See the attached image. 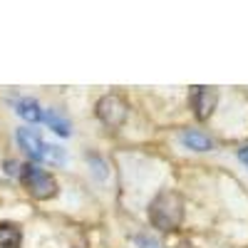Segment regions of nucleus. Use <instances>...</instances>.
<instances>
[{
	"mask_svg": "<svg viewBox=\"0 0 248 248\" xmlns=\"http://www.w3.org/2000/svg\"><path fill=\"white\" fill-rule=\"evenodd\" d=\"M149 221L159 231L179 229L181 221H184V199L171 189L156 194L154 201L149 203Z\"/></svg>",
	"mask_w": 248,
	"mask_h": 248,
	"instance_id": "obj_1",
	"label": "nucleus"
},
{
	"mask_svg": "<svg viewBox=\"0 0 248 248\" xmlns=\"http://www.w3.org/2000/svg\"><path fill=\"white\" fill-rule=\"evenodd\" d=\"M17 144L32 161H50V164H65V149L55 147V144H45L40 139V134L35 129H17Z\"/></svg>",
	"mask_w": 248,
	"mask_h": 248,
	"instance_id": "obj_2",
	"label": "nucleus"
},
{
	"mask_svg": "<svg viewBox=\"0 0 248 248\" xmlns=\"http://www.w3.org/2000/svg\"><path fill=\"white\" fill-rule=\"evenodd\" d=\"M20 181L28 189V194L37 201H47L52 196H57V181L52 174H47L45 169L35 167V164H25L20 169Z\"/></svg>",
	"mask_w": 248,
	"mask_h": 248,
	"instance_id": "obj_3",
	"label": "nucleus"
},
{
	"mask_svg": "<svg viewBox=\"0 0 248 248\" xmlns=\"http://www.w3.org/2000/svg\"><path fill=\"white\" fill-rule=\"evenodd\" d=\"M127 102L117 94H105L99 102H97V117L107 124V127H122L124 122H127Z\"/></svg>",
	"mask_w": 248,
	"mask_h": 248,
	"instance_id": "obj_4",
	"label": "nucleus"
},
{
	"mask_svg": "<svg viewBox=\"0 0 248 248\" xmlns=\"http://www.w3.org/2000/svg\"><path fill=\"white\" fill-rule=\"evenodd\" d=\"M216 102H218V92L214 87H203V85H196L191 87V94H189V105L196 114V119H209L211 112L216 109Z\"/></svg>",
	"mask_w": 248,
	"mask_h": 248,
	"instance_id": "obj_5",
	"label": "nucleus"
},
{
	"mask_svg": "<svg viewBox=\"0 0 248 248\" xmlns=\"http://www.w3.org/2000/svg\"><path fill=\"white\" fill-rule=\"evenodd\" d=\"M179 139H181V144H184L186 149H194V152H211V149H214V139L206 137V134H201V132H196V129L181 132Z\"/></svg>",
	"mask_w": 248,
	"mask_h": 248,
	"instance_id": "obj_6",
	"label": "nucleus"
},
{
	"mask_svg": "<svg viewBox=\"0 0 248 248\" xmlns=\"http://www.w3.org/2000/svg\"><path fill=\"white\" fill-rule=\"evenodd\" d=\"M23 233L15 223H0V248H20Z\"/></svg>",
	"mask_w": 248,
	"mask_h": 248,
	"instance_id": "obj_7",
	"label": "nucleus"
},
{
	"mask_svg": "<svg viewBox=\"0 0 248 248\" xmlns=\"http://www.w3.org/2000/svg\"><path fill=\"white\" fill-rule=\"evenodd\" d=\"M15 112L23 117V119H28V122H40L43 119V112H40V105L35 99H30V97H23V99H17L15 102Z\"/></svg>",
	"mask_w": 248,
	"mask_h": 248,
	"instance_id": "obj_8",
	"label": "nucleus"
},
{
	"mask_svg": "<svg viewBox=\"0 0 248 248\" xmlns=\"http://www.w3.org/2000/svg\"><path fill=\"white\" fill-rule=\"evenodd\" d=\"M43 119L50 124V129L57 132L60 137H70V122H67V117H62L57 109H47L43 114Z\"/></svg>",
	"mask_w": 248,
	"mask_h": 248,
	"instance_id": "obj_9",
	"label": "nucleus"
},
{
	"mask_svg": "<svg viewBox=\"0 0 248 248\" xmlns=\"http://www.w3.org/2000/svg\"><path fill=\"white\" fill-rule=\"evenodd\" d=\"M134 241H137V246H139V248H161V246H159L154 238H149V236H137Z\"/></svg>",
	"mask_w": 248,
	"mask_h": 248,
	"instance_id": "obj_10",
	"label": "nucleus"
},
{
	"mask_svg": "<svg viewBox=\"0 0 248 248\" xmlns=\"http://www.w3.org/2000/svg\"><path fill=\"white\" fill-rule=\"evenodd\" d=\"M238 159H241V161H243V164H246V167H248V147H246V149H241V152H238Z\"/></svg>",
	"mask_w": 248,
	"mask_h": 248,
	"instance_id": "obj_11",
	"label": "nucleus"
},
{
	"mask_svg": "<svg viewBox=\"0 0 248 248\" xmlns=\"http://www.w3.org/2000/svg\"><path fill=\"white\" fill-rule=\"evenodd\" d=\"M5 167H8V169H5L8 174H15V171H17V164H15V161H8Z\"/></svg>",
	"mask_w": 248,
	"mask_h": 248,
	"instance_id": "obj_12",
	"label": "nucleus"
},
{
	"mask_svg": "<svg viewBox=\"0 0 248 248\" xmlns=\"http://www.w3.org/2000/svg\"><path fill=\"white\" fill-rule=\"evenodd\" d=\"M176 248H194L191 243H181V246H176Z\"/></svg>",
	"mask_w": 248,
	"mask_h": 248,
	"instance_id": "obj_13",
	"label": "nucleus"
}]
</instances>
